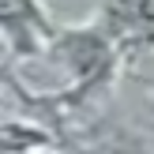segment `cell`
<instances>
[{
	"label": "cell",
	"mask_w": 154,
	"mask_h": 154,
	"mask_svg": "<svg viewBox=\"0 0 154 154\" xmlns=\"http://www.w3.org/2000/svg\"><path fill=\"white\" fill-rule=\"evenodd\" d=\"M4 30L15 49H34V42L45 34V19L34 0H4Z\"/></svg>",
	"instance_id": "cell-1"
},
{
	"label": "cell",
	"mask_w": 154,
	"mask_h": 154,
	"mask_svg": "<svg viewBox=\"0 0 154 154\" xmlns=\"http://www.w3.org/2000/svg\"><path fill=\"white\" fill-rule=\"evenodd\" d=\"M147 26V0H105V30L113 38L139 34Z\"/></svg>",
	"instance_id": "cell-2"
}]
</instances>
